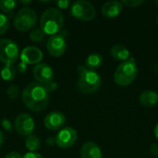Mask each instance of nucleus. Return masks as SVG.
<instances>
[{"label":"nucleus","instance_id":"nucleus-1","mask_svg":"<svg viewBox=\"0 0 158 158\" xmlns=\"http://www.w3.org/2000/svg\"><path fill=\"white\" fill-rule=\"evenodd\" d=\"M22 102L31 111L40 112L46 108L49 102V93L44 84L31 82L22 92Z\"/></svg>","mask_w":158,"mask_h":158},{"label":"nucleus","instance_id":"nucleus-2","mask_svg":"<svg viewBox=\"0 0 158 158\" xmlns=\"http://www.w3.org/2000/svg\"><path fill=\"white\" fill-rule=\"evenodd\" d=\"M77 71L79 74L77 87L81 93L89 94L99 90L102 84V80L95 70L89 69L85 66H79Z\"/></svg>","mask_w":158,"mask_h":158},{"label":"nucleus","instance_id":"nucleus-3","mask_svg":"<svg viewBox=\"0 0 158 158\" xmlns=\"http://www.w3.org/2000/svg\"><path fill=\"white\" fill-rule=\"evenodd\" d=\"M64 25V17L59 9L49 7L45 9L40 19V29L47 35L59 33Z\"/></svg>","mask_w":158,"mask_h":158},{"label":"nucleus","instance_id":"nucleus-4","mask_svg":"<svg viewBox=\"0 0 158 158\" xmlns=\"http://www.w3.org/2000/svg\"><path fill=\"white\" fill-rule=\"evenodd\" d=\"M138 74V67L134 57L121 62L114 73V81L119 86H128L133 82Z\"/></svg>","mask_w":158,"mask_h":158},{"label":"nucleus","instance_id":"nucleus-5","mask_svg":"<svg viewBox=\"0 0 158 158\" xmlns=\"http://www.w3.org/2000/svg\"><path fill=\"white\" fill-rule=\"evenodd\" d=\"M37 22V14L36 12L28 6H23L20 8L15 18H14V27L17 31L25 32L32 30Z\"/></svg>","mask_w":158,"mask_h":158},{"label":"nucleus","instance_id":"nucleus-6","mask_svg":"<svg viewBox=\"0 0 158 158\" xmlns=\"http://www.w3.org/2000/svg\"><path fill=\"white\" fill-rule=\"evenodd\" d=\"M70 14L82 21H90L95 18L96 10L94 6L86 0H77L71 4Z\"/></svg>","mask_w":158,"mask_h":158},{"label":"nucleus","instance_id":"nucleus-7","mask_svg":"<svg viewBox=\"0 0 158 158\" xmlns=\"http://www.w3.org/2000/svg\"><path fill=\"white\" fill-rule=\"evenodd\" d=\"M19 50L15 42L0 39V61L5 65H13L19 58Z\"/></svg>","mask_w":158,"mask_h":158},{"label":"nucleus","instance_id":"nucleus-8","mask_svg":"<svg viewBox=\"0 0 158 158\" xmlns=\"http://www.w3.org/2000/svg\"><path fill=\"white\" fill-rule=\"evenodd\" d=\"M46 48L51 56H61L67 49V42L64 32L60 31L59 33L49 37L46 44Z\"/></svg>","mask_w":158,"mask_h":158},{"label":"nucleus","instance_id":"nucleus-9","mask_svg":"<svg viewBox=\"0 0 158 158\" xmlns=\"http://www.w3.org/2000/svg\"><path fill=\"white\" fill-rule=\"evenodd\" d=\"M35 123L32 117L27 113L19 114L15 119V130L20 136H30L33 132Z\"/></svg>","mask_w":158,"mask_h":158},{"label":"nucleus","instance_id":"nucleus-10","mask_svg":"<svg viewBox=\"0 0 158 158\" xmlns=\"http://www.w3.org/2000/svg\"><path fill=\"white\" fill-rule=\"evenodd\" d=\"M78 139V133L76 130L70 127L63 128L58 131L55 138L56 144L62 149L71 147Z\"/></svg>","mask_w":158,"mask_h":158},{"label":"nucleus","instance_id":"nucleus-11","mask_svg":"<svg viewBox=\"0 0 158 158\" xmlns=\"http://www.w3.org/2000/svg\"><path fill=\"white\" fill-rule=\"evenodd\" d=\"M32 73L34 79L36 80V82H39L41 84H46L53 81L54 80V71L52 68L45 63L37 64L33 68Z\"/></svg>","mask_w":158,"mask_h":158},{"label":"nucleus","instance_id":"nucleus-12","mask_svg":"<svg viewBox=\"0 0 158 158\" xmlns=\"http://www.w3.org/2000/svg\"><path fill=\"white\" fill-rule=\"evenodd\" d=\"M66 122V117L59 111L50 112L44 118V124L46 129L50 131H57L61 129Z\"/></svg>","mask_w":158,"mask_h":158},{"label":"nucleus","instance_id":"nucleus-13","mask_svg":"<svg viewBox=\"0 0 158 158\" xmlns=\"http://www.w3.org/2000/svg\"><path fill=\"white\" fill-rule=\"evenodd\" d=\"M43 52L35 46L25 47L21 54L20 59L24 64H37L43 59Z\"/></svg>","mask_w":158,"mask_h":158},{"label":"nucleus","instance_id":"nucleus-14","mask_svg":"<svg viewBox=\"0 0 158 158\" xmlns=\"http://www.w3.org/2000/svg\"><path fill=\"white\" fill-rule=\"evenodd\" d=\"M123 5L120 1H108L102 6V14L104 17L108 19H113L118 17L122 11Z\"/></svg>","mask_w":158,"mask_h":158},{"label":"nucleus","instance_id":"nucleus-15","mask_svg":"<svg viewBox=\"0 0 158 158\" xmlns=\"http://www.w3.org/2000/svg\"><path fill=\"white\" fill-rule=\"evenodd\" d=\"M81 158H102L101 148L94 142L85 143L81 148Z\"/></svg>","mask_w":158,"mask_h":158},{"label":"nucleus","instance_id":"nucleus-16","mask_svg":"<svg viewBox=\"0 0 158 158\" xmlns=\"http://www.w3.org/2000/svg\"><path fill=\"white\" fill-rule=\"evenodd\" d=\"M139 101L141 105L145 107L155 106L158 103V94L152 90L143 91L139 96Z\"/></svg>","mask_w":158,"mask_h":158},{"label":"nucleus","instance_id":"nucleus-17","mask_svg":"<svg viewBox=\"0 0 158 158\" xmlns=\"http://www.w3.org/2000/svg\"><path fill=\"white\" fill-rule=\"evenodd\" d=\"M110 53L114 59H116L118 61H121V62H124L131 57L130 50L122 44L113 45L111 47Z\"/></svg>","mask_w":158,"mask_h":158},{"label":"nucleus","instance_id":"nucleus-18","mask_svg":"<svg viewBox=\"0 0 158 158\" xmlns=\"http://www.w3.org/2000/svg\"><path fill=\"white\" fill-rule=\"evenodd\" d=\"M104 62L103 56L98 53L90 54L85 60V67L89 69L94 70V69L100 68Z\"/></svg>","mask_w":158,"mask_h":158},{"label":"nucleus","instance_id":"nucleus-19","mask_svg":"<svg viewBox=\"0 0 158 158\" xmlns=\"http://www.w3.org/2000/svg\"><path fill=\"white\" fill-rule=\"evenodd\" d=\"M1 77L6 81H11L16 78V69L13 65H5L1 69Z\"/></svg>","mask_w":158,"mask_h":158},{"label":"nucleus","instance_id":"nucleus-20","mask_svg":"<svg viewBox=\"0 0 158 158\" xmlns=\"http://www.w3.org/2000/svg\"><path fill=\"white\" fill-rule=\"evenodd\" d=\"M25 145L26 148L30 151V152H35L36 150H38L41 146V142L39 140V138L35 135H30L26 138L25 140Z\"/></svg>","mask_w":158,"mask_h":158},{"label":"nucleus","instance_id":"nucleus-21","mask_svg":"<svg viewBox=\"0 0 158 158\" xmlns=\"http://www.w3.org/2000/svg\"><path fill=\"white\" fill-rule=\"evenodd\" d=\"M17 2L14 0H1L0 1V9L5 13H10L15 9Z\"/></svg>","mask_w":158,"mask_h":158},{"label":"nucleus","instance_id":"nucleus-22","mask_svg":"<svg viewBox=\"0 0 158 158\" xmlns=\"http://www.w3.org/2000/svg\"><path fill=\"white\" fill-rule=\"evenodd\" d=\"M44 35L45 34L44 33V31L40 28H36V29L31 30V31L30 33V39L33 43H40L44 40Z\"/></svg>","mask_w":158,"mask_h":158},{"label":"nucleus","instance_id":"nucleus-23","mask_svg":"<svg viewBox=\"0 0 158 158\" xmlns=\"http://www.w3.org/2000/svg\"><path fill=\"white\" fill-rule=\"evenodd\" d=\"M9 27V19L5 14L0 13V35L5 34Z\"/></svg>","mask_w":158,"mask_h":158},{"label":"nucleus","instance_id":"nucleus-24","mask_svg":"<svg viewBox=\"0 0 158 158\" xmlns=\"http://www.w3.org/2000/svg\"><path fill=\"white\" fill-rule=\"evenodd\" d=\"M122 5L131 7V8H135V7H139L141 6L143 4L145 3L144 0H123L121 1Z\"/></svg>","mask_w":158,"mask_h":158},{"label":"nucleus","instance_id":"nucleus-25","mask_svg":"<svg viewBox=\"0 0 158 158\" xmlns=\"http://www.w3.org/2000/svg\"><path fill=\"white\" fill-rule=\"evenodd\" d=\"M6 94L11 99H15L19 94V87L17 85H10L6 90Z\"/></svg>","mask_w":158,"mask_h":158},{"label":"nucleus","instance_id":"nucleus-26","mask_svg":"<svg viewBox=\"0 0 158 158\" xmlns=\"http://www.w3.org/2000/svg\"><path fill=\"white\" fill-rule=\"evenodd\" d=\"M1 125L6 131H10L12 130V124H11L10 120L7 118H3L1 121Z\"/></svg>","mask_w":158,"mask_h":158},{"label":"nucleus","instance_id":"nucleus-27","mask_svg":"<svg viewBox=\"0 0 158 158\" xmlns=\"http://www.w3.org/2000/svg\"><path fill=\"white\" fill-rule=\"evenodd\" d=\"M44 87H45V89L47 90L48 93L54 92V91H56V89L57 88V84H56V82H54V81L48 82V83L44 84Z\"/></svg>","mask_w":158,"mask_h":158},{"label":"nucleus","instance_id":"nucleus-28","mask_svg":"<svg viewBox=\"0 0 158 158\" xmlns=\"http://www.w3.org/2000/svg\"><path fill=\"white\" fill-rule=\"evenodd\" d=\"M56 6H57L58 7H60V8H62V9H66L67 7H69L70 2L68 1V0H60V1H56Z\"/></svg>","mask_w":158,"mask_h":158},{"label":"nucleus","instance_id":"nucleus-29","mask_svg":"<svg viewBox=\"0 0 158 158\" xmlns=\"http://www.w3.org/2000/svg\"><path fill=\"white\" fill-rule=\"evenodd\" d=\"M22 158H43V156L40 154L35 153V152H28L23 156Z\"/></svg>","mask_w":158,"mask_h":158},{"label":"nucleus","instance_id":"nucleus-30","mask_svg":"<svg viewBox=\"0 0 158 158\" xmlns=\"http://www.w3.org/2000/svg\"><path fill=\"white\" fill-rule=\"evenodd\" d=\"M150 153L155 156H157L158 157V144L157 143H153L151 144L150 146Z\"/></svg>","mask_w":158,"mask_h":158},{"label":"nucleus","instance_id":"nucleus-31","mask_svg":"<svg viewBox=\"0 0 158 158\" xmlns=\"http://www.w3.org/2000/svg\"><path fill=\"white\" fill-rule=\"evenodd\" d=\"M5 158H22L21 155L17 152H10L6 155Z\"/></svg>","mask_w":158,"mask_h":158},{"label":"nucleus","instance_id":"nucleus-32","mask_svg":"<svg viewBox=\"0 0 158 158\" xmlns=\"http://www.w3.org/2000/svg\"><path fill=\"white\" fill-rule=\"evenodd\" d=\"M55 143H56V142H55V139H54V138L49 137V138L47 139V144H48V145H53V144H55Z\"/></svg>","mask_w":158,"mask_h":158},{"label":"nucleus","instance_id":"nucleus-33","mask_svg":"<svg viewBox=\"0 0 158 158\" xmlns=\"http://www.w3.org/2000/svg\"><path fill=\"white\" fill-rule=\"evenodd\" d=\"M3 143H4V135H3V133L1 132V131H0V147L2 146Z\"/></svg>","mask_w":158,"mask_h":158},{"label":"nucleus","instance_id":"nucleus-34","mask_svg":"<svg viewBox=\"0 0 158 158\" xmlns=\"http://www.w3.org/2000/svg\"><path fill=\"white\" fill-rule=\"evenodd\" d=\"M19 3H20L21 5L26 6V5H30V4L31 3V1H30V0H29V1H23V0H22V1H19Z\"/></svg>","mask_w":158,"mask_h":158},{"label":"nucleus","instance_id":"nucleus-35","mask_svg":"<svg viewBox=\"0 0 158 158\" xmlns=\"http://www.w3.org/2000/svg\"><path fill=\"white\" fill-rule=\"evenodd\" d=\"M155 135H156V137L158 139V124L156 126V128H155Z\"/></svg>","mask_w":158,"mask_h":158},{"label":"nucleus","instance_id":"nucleus-36","mask_svg":"<svg viewBox=\"0 0 158 158\" xmlns=\"http://www.w3.org/2000/svg\"><path fill=\"white\" fill-rule=\"evenodd\" d=\"M154 70H155V72L158 74V62L155 65V67H154Z\"/></svg>","mask_w":158,"mask_h":158},{"label":"nucleus","instance_id":"nucleus-37","mask_svg":"<svg viewBox=\"0 0 158 158\" xmlns=\"http://www.w3.org/2000/svg\"><path fill=\"white\" fill-rule=\"evenodd\" d=\"M155 5L156 6V7H158V0H156V1H155Z\"/></svg>","mask_w":158,"mask_h":158},{"label":"nucleus","instance_id":"nucleus-38","mask_svg":"<svg viewBox=\"0 0 158 158\" xmlns=\"http://www.w3.org/2000/svg\"><path fill=\"white\" fill-rule=\"evenodd\" d=\"M156 22H157V24H158V16H157V19H156Z\"/></svg>","mask_w":158,"mask_h":158}]
</instances>
